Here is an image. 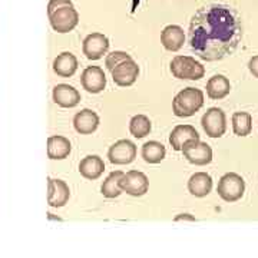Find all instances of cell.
Returning a JSON list of instances; mask_svg holds the SVG:
<instances>
[{"label": "cell", "mask_w": 258, "mask_h": 258, "mask_svg": "<svg viewBox=\"0 0 258 258\" xmlns=\"http://www.w3.org/2000/svg\"><path fill=\"white\" fill-rule=\"evenodd\" d=\"M189 46L207 62L221 60L234 53L242 39V22L235 9L214 3L198 10L189 23Z\"/></svg>", "instance_id": "6da1fadb"}, {"label": "cell", "mask_w": 258, "mask_h": 258, "mask_svg": "<svg viewBox=\"0 0 258 258\" xmlns=\"http://www.w3.org/2000/svg\"><path fill=\"white\" fill-rule=\"evenodd\" d=\"M50 26L57 33H69L79 23V13L71 0H50L47 5Z\"/></svg>", "instance_id": "7a4b0ae2"}, {"label": "cell", "mask_w": 258, "mask_h": 258, "mask_svg": "<svg viewBox=\"0 0 258 258\" xmlns=\"http://www.w3.org/2000/svg\"><path fill=\"white\" fill-rule=\"evenodd\" d=\"M204 92L197 88H185L172 101V111L178 118L192 116L203 108Z\"/></svg>", "instance_id": "3957f363"}, {"label": "cell", "mask_w": 258, "mask_h": 258, "mask_svg": "<svg viewBox=\"0 0 258 258\" xmlns=\"http://www.w3.org/2000/svg\"><path fill=\"white\" fill-rule=\"evenodd\" d=\"M171 72L176 79L200 81L205 75V68L192 56H175L171 62Z\"/></svg>", "instance_id": "277c9868"}, {"label": "cell", "mask_w": 258, "mask_h": 258, "mask_svg": "<svg viewBox=\"0 0 258 258\" xmlns=\"http://www.w3.org/2000/svg\"><path fill=\"white\" fill-rule=\"evenodd\" d=\"M217 192L225 203H235L244 197L245 181L238 174L228 172V174L221 176L218 186H217Z\"/></svg>", "instance_id": "5b68a950"}, {"label": "cell", "mask_w": 258, "mask_h": 258, "mask_svg": "<svg viewBox=\"0 0 258 258\" xmlns=\"http://www.w3.org/2000/svg\"><path fill=\"white\" fill-rule=\"evenodd\" d=\"M181 151L186 161L194 165L204 166L211 164L212 149L207 142H203L200 139H189L182 145Z\"/></svg>", "instance_id": "8992f818"}, {"label": "cell", "mask_w": 258, "mask_h": 258, "mask_svg": "<svg viewBox=\"0 0 258 258\" xmlns=\"http://www.w3.org/2000/svg\"><path fill=\"white\" fill-rule=\"evenodd\" d=\"M201 125L210 138H221L227 131L225 113L220 108H210L204 113Z\"/></svg>", "instance_id": "52a82bcc"}, {"label": "cell", "mask_w": 258, "mask_h": 258, "mask_svg": "<svg viewBox=\"0 0 258 258\" xmlns=\"http://www.w3.org/2000/svg\"><path fill=\"white\" fill-rule=\"evenodd\" d=\"M120 189L132 197H142L149 189L148 176L141 171H129L123 174L119 181Z\"/></svg>", "instance_id": "ba28073f"}, {"label": "cell", "mask_w": 258, "mask_h": 258, "mask_svg": "<svg viewBox=\"0 0 258 258\" xmlns=\"http://www.w3.org/2000/svg\"><path fill=\"white\" fill-rule=\"evenodd\" d=\"M108 158L115 165H128L137 158V147L129 139H120L109 148Z\"/></svg>", "instance_id": "9c48e42d"}, {"label": "cell", "mask_w": 258, "mask_h": 258, "mask_svg": "<svg viewBox=\"0 0 258 258\" xmlns=\"http://www.w3.org/2000/svg\"><path fill=\"white\" fill-rule=\"evenodd\" d=\"M111 74L113 82L116 83L118 86L125 88V86H131V85L137 82L139 75V66L131 57V59H126V60L116 64L111 71Z\"/></svg>", "instance_id": "30bf717a"}, {"label": "cell", "mask_w": 258, "mask_h": 258, "mask_svg": "<svg viewBox=\"0 0 258 258\" xmlns=\"http://www.w3.org/2000/svg\"><path fill=\"white\" fill-rule=\"evenodd\" d=\"M83 55L89 60H98L109 50V39L102 33H92L83 40Z\"/></svg>", "instance_id": "8fae6325"}, {"label": "cell", "mask_w": 258, "mask_h": 258, "mask_svg": "<svg viewBox=\"0 0 258 258\" xmlns=\"http://www.w3.org/2000/svg\"><path fill=\"white\" fill-rule=\"evenodd\" d=\"M71 198V189L62 179L49 178L47 182V204L53 208H60L68 204Z\"/></svg>", "instance_id": "7c38bea8"}, {"label": "cell", "mask_w": 258, "mask_h": 258, "mask_svg": "<svg viewBox=\"0 0 258 258\" xmlns=\"http://www.w3.org/2000/svg\"><path fill=\"white\" fill-rule=\"evenodd\" d=\"M81 82L83 89H86L89 93H99L106 86V76L99 66H88L83 71Z\"/></svg>", "instance_id": "4fadbf2b"}, {"label": "cell", "mask_w": 258, "mask_h": 258, "mask_svg": "<svg viewBox=\"0 0 258 258\" xmlns=\"http://www.w3.org/2000/svg\"><path fill=\"white\" fill-rule=\"evenodd\" d=\"M53 102L60 108H75L81 102V93L71 85L59 83L53 89Z\"/></svg>", "instance_id": "5bb4252c"}, {"label": "cell", "mask_w": 258, "mask_h": 258, "mask_svg": "<svg viewBox=\"0 0 258 258\" xmlns=\"http://www.w3.org/2000/svg\"><path fill=\"white\" fill-rule=\"evenodd\" d=\"M161 43L169 52H178L185 43L184 29L176 25L166 26L161 33Z\"/></svg>", "instance_id": "9a60e30c"}, {"label": "cell", "mask_w": 258, "mask_h": 258, "mask_svg": "<svg viewBox=\"0 0 258 258\" xmlns=\"http://www.w3.org/2000/svg\"><path fill=\"white\" fill-rule=\"evenodd\" d=\"M74 126L78 134L89 135L99 126V116L96 112L91 111V109H83L75 115Z\"/></svg>", "instance_id": "2e32d148"}, {"label": "cell", "mask_w": 258, "mask_h": 258, "mask_svg": "<svg viewBox=\"0 0 258 258\" xmlns=\"http://www.w3.org/2000/svg\"><path fill=\"white\" fill-rule=\"evenodd\" d=\"M105 171V164L103 159L98 155H88L81 161L79 164V172L83 178L95 181L103 174Z\"/></svg>", "instance_id": "e0dca14e"}, {"label": "cell", "mask_w": 258, "mask_h": 258, "mask_svg": "<svg viewBox=\"0 0 258 258\" xmlns=\"http://www.w3.org/2000/svg\"><path fill=\"white\" fill-rule=\"evenodd\" d=\"M231 92V83L224 75H215L207 82V95L212 101H220L228 96Z\"/></svg>", "instance_id": "ac0fdd59"}, {"label": "cell", "mask_w": 258, "mask_h": 258, "mask_svg": "<svg viewBox=\"0 0 258 258\" xmlns=\"http://www.w3.org/2000/svg\"><path fill=\"white\" fill-rule=\"evenodd\" d=\"M212 189V178L207 172H195L188 181V191L197 198H204Z\"/></svg>", "instance_id": "d6986e66"}, {"label": "cell", "mask_w": 258, "mask_h": 258, "mask_svg": "<svg viewBox=\"0 0 258 258\" xmlns=\"http://www.w3.org/2000/svg\"><path fill=\"white\" fill-rule=\"evenodd\" d=\"M189 139H200V134L192 125H176L169 135V144L174 151H181L182 145Z\"/></svg>", "instance_id": "ffe728a7"}, {"label": "cell", "mask_w": 258, "mask_h": 258, "mask_svg": "<svg viewBox=\"0 0 258 258\" xmlns=\"http://www.w3.org/2000/svg\"><path fill=\"white\" fill-rule=\"evenodd\" d=\"M72 151L71 141L60 135L47 138V157L50 159H64Z\"/></svg>", "instance_id": "44dd1931"}, {"label": "cell", "mask_w": 258, "mask_h": 258, "mask_svg": "<svg viewBox=\"0 0 258 258\" xmlns=\"http://www.w3.org/2000/svg\"><path fill=\"white\" fill-rule=\"evenodd\" d=\"M53 71L62 78H71L78 71V59L71 52H63L53 60Z\"/></svg>", "instance_id": "7402d4cb"}, {"label": "cell", "mask_w": 258, "mask_h": 258, "mask_svg": "<svg viewBox=\"0 0 258 258\" xmlns=\"http://www.w3.org/2000/svg\"><path fill=\"white\" fill-rule=\"evenodd\" d=\"M166 155L165 147L158 141H149L142 147V158L148 164H159Z\"/></svg>", "instance_id": "603a6c76"}, {"label": "cell", "mask_w": 258, "mask_h": 258, "mask_svg": "<svg viewBox=\"0 0 258 258\" xmlns=\"http://www.w3.org/2000/svg\"><path fill=\"white\" fill-rule=\"evenodd\" d=\"M232 131L237 137H247L252 131V116L248 112L232 113Z\"/></svg>", "instance_id": "cb8c5ba5"}, {"label": "cell", "mask_w": 258, "mask_h": 258, "mask_svg": "<svg viewBox=\"0 0 258 258\" xmlns=\"http://www.w3.org/2000/svg\"><path fill=\"white\" fill-rule=\"evenodd\" d=\"M122 175H123L122 171H113V172H111L108 175V178L103 181L101 188V192L103 197H106V198H116V197H119L120 194H122V189H120L119 186V181Z\"/></svg>", "instance_id": "d4e9b609"}, {"label": "cell", "mask_w": 258, "mask_h": 258, "mask_svg": "<svg viewBox=\"0 0 258 258\" xmlns=\"http://www.w3.org/2000/svg\"><path fill=\"white\" fill-rule=\"evenodd\" d=\"M151 120L145 115H135L129 122V131L135 138H145L151 132Z\"/></svg>", "instance_id": "484cf974"}, {"label": "cell", "mask_w": 258, "mask_h": 258, "mask_svg": "<svg viewBox=\"0 0 258 258\" xmlns=\"http://www.w3.org/2000/svg\"><path fill=\"white\" fill-rule=\"evenodd\" d=\"M132 56L128 55L126 52H122V50H115V52H111L109 55L106 56V60H105V64H106V68L112 71L115 66L120 62H123V60H126V59H131Z\"/></svg>", "instance_id": "4316f807"}, {"label": "cell", "mask_w": 258, "mask_h": 258, "mask_svg": "<svg viewBox=\"0 0 258 258\" xmlns=\"http://www.w3.org/2000/svg\"><path fill=\"white\" fill-rule=\"evenodd\" d=\"M248 69H249V72L252 74V76L258 78V55L252 56V57L249 59Z\"/></svg>", "instance_id": "83f0119b"}, {"label": "cell", "mask_w": 258, "mask_h": 258, "mask_svg": "<svg viewBox=\"0 0 258 258\" xmlns=\"http://www.w3.org/2000/svg\"><path fill=\"white\" fill-rule=\"evenodd\" d=\"M182 220H188V221H195V218L191 217L189 214H181V215H178L175 218V221H182Z\"/></svg>", "instance_id": "f1b7e54d"}]
</instances>
